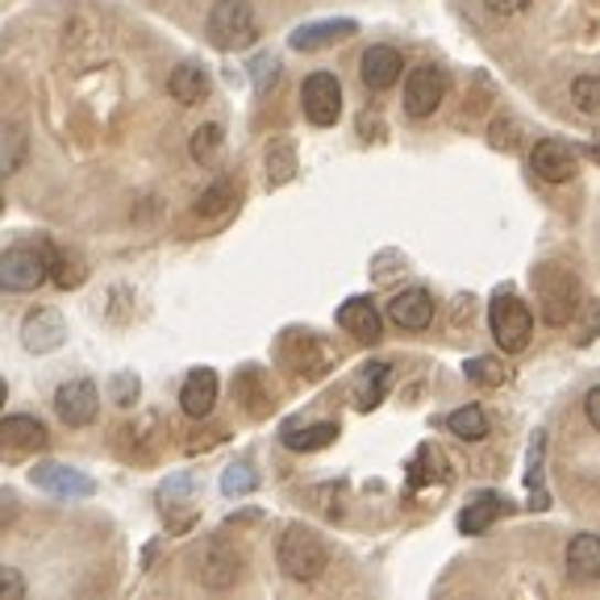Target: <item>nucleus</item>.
Segmentation results:
<instances>
[{
    "label": "nucleus",
    "instance_id": "nucleus-14",
    "mask_svg": "<svg viewBox=\"0 0 600 600\" xmlns=\"http://www.w3.org/2000/svg\"><path fill=\"white\" fill-rule=\"evenodd\" d=\"M388 321L393 325H400V330H426L433 321V297L426 292V288H405V292H396L393 300H388Z\"/></svg>",
    "mask_w": 600,
    "mask_h": 600
},
{
    "label": "nucleus",
    "instance_id": "nucleus-15",
    "mask_svg": "<svg viewBox=\"0 0 600 600\" xmlns=\"http://www.w3.org/2000/svg\"><path fill=\"white\" fill-rule=\"evenodd\" d=\"M196 576H201V583H205V588H234V583H238V576H243V555H238L234 546L213 543L205 550L201 567H196Z\"/></svg>",
    "mask_w": 600,
    "mask_h": 600
},
{
    "label": "nucleus",
    "instance_id": "nucleus-13",
    "mask_svg": "<svg viewBox=\"0 0 600 600\" xmlns=\"http://www.w3.org/2000/svg\"><path fill=\"white\" fill-rule=\"evenodd\" d=\"M67 338V325L58 318L55 309H34L25 325H21V346L34 351V355H46V351H58Z\"/></svg>",
    "mask_w": 600,
    "mask_h": 600
},
{
    "label": "nucleus",
    "instance_id": "nucleus-35",
    "mask_svg": "<svg viewBox=\"0 0 600 600\" xmlns=\"http://www.w3.org/2000/svg\"><path fill=\"white\" fill-rule=\"evenodd\" d=\"M25 597V580L13 567H0V600H21Z\"/></svg>",
    "mask_w": 600,
    "mask_h": 600
},
{
    "label": "nucleus",
    "instance_id": "nucleus-41",
    "mask_svg": "<svg viewBox=\"0 0 600 600\" xmlns=\"http://www.w3.org/2000/svg\"><path fill=\"white\" fill-rule=\"evenodd\" d=\"M0 205H4V201H0Z\"/></svg>",
    "mask_w": 600,
    "mask_h": 600
},
{
    "label": "nucleus",
    "instance_id": "nucleus-12",
    "mask_svg": "<svg viewBox=\"0 0 600 600\" xmlns=\"http://www.w3.org/2000/svg\"><path fill=\"white\" fill-rule=\"evenodd\" d=\"M46 442H51V433L30 413H13V417L0 421V450L4 454H34V450H46Z\"/></svg>",
    "mask_w": 600,
    "mask_h": 600
},
{
    "label": "nucleus",
    "instance_id": "nucleus-33",
    "mask_svg": "<svg viewBox=\"0 0 600 600\" xmlns=\"http://www.w3.org/2000/svg\"><path fill=\"white\" fill-rule=\"evenodd\" d=\"M468 379H471V384H484V388H496V384H505V372H501L492 358H471Z\"/></svg>",
    "mask_w": 600,
    "mask_h": 600
},
{
    "label": "nucleus",
    "instance_id": "nucleus-16",
    "mask_svg": "<svg viewBox=\"0 0 600 600\" xmlns=\"http://www.w3.org/2000/svg\"><path fill=\"white\" fill-rule=\"evenodd\" d=\"M351 34H358V21L351 18H330V21H313V25H300L292 30V51H325L334 42H346Z\"/></svg>",
    "mask_w": 600,
    "mask_h": 600
},
{
    "label": "nucleus",
    "instance_id": "nucleus-21",
    "mask_svg": "<svg viewBox=\"0 0 600 600\" xmlns=\"http://www.w3.org/2000/svg\"><path fill=\"white\" fill-rule=\"evenodd\" d=\"M42 255H46V276H51L58 288H79V283L88 280V267H84V259H79L75 250L42 246Z\"/></svg>",
    "mask_w": 600,
    "mask_h": 600
},
{
    "label": "nucleus",
    "instance_id": "nucleus-8",
    "mask_svg": "<svg viewBox=\"0 0 600 600\" xmlns=\"http://www.w3.org/2000/svg\"><path fill=\"white\" fill-rule=\"evenodd\" d=\"M529 168L546 184H567L580 171V154H576V147H567L562 138H543V142H534V150H529Z\"/></svg>",
    "mask_w": 600,
    "mask_h": 600
},
{
    "label": "nucleus",
    "instance_id": "nucleus-11",
    "mask_svg": "<svg viewBox=\"0 0 600 600\" xmlns=\"http://www.w3.org/2000/svg\"><path fill=\"white\" fill-rule=\"evenodd\" d=\"M400 72H405V58L396 46H367L363 51V63H358V79L367 93H388L400 84Z\"/></svg>",
    "mask_w": 600,
    "mask_h": 600
},
{
    "label": "nucleus",
    "instance_id": "nucleus-29",
    "mask_svg": "<svg viewBox=\"0 0 600 600\" xmlns=\"http://www.w3.org/2000/svg\"><path fill=\"white\" fill-rule=\"evenodd\" d=\"M234 201H238V188H234V180H217V184H208L205 192H201L196 213H201V217H222Z\"/></svg>",
    "mask_w": 600,
    "mask_h": 600
},
{
    "label": "nucleus",
    "instance_id": "nucleus-3",
    "mask_svg": "<svg viewBox=\"0 0 600 600\" xmlns=\"http://www.w3.org/2000/svg\"><path fill=\"white\" fill-rule=\"evenodd\" d=\"M488 321H492V338L505 355H522L534 338V313L517 292H496L492 297V309H488Z\"/></svg>",
    "mask_w": 600,
    "mask_h": 600
},
{
    "label": "nucleus",
    "instance_id": "nucleus-22",
    "mask_svg": "<svg viewBox=\"0 0 600 600\" xmlns=\"http://www.w3.org/2000/svg\"><path fill=\"white\" fill-rule=\"evenodd\" d=\"M338 433H342L338 430V421H318V426H309V430H297V426L288 421V426H283V447L309 454V450H325Z\"/></svg>",
    "mask_w": 600,
    "mask_h": 600
},
{
    "label": "nucleus",
    "instance_id": "nucleus-24",
    "mask_svg": "<svg viewBox=\"0 0 600 600\" xmlns=\"http://www.w3.org/2000/svg\"><path fill=\"white\" fill-rule=\"evenodd\" d=\"M433 480L447 484V459H442V450L438 447H421L409 463V484L426 488V484H433Z\"/></svg>",
    "mask_w": 600,
    "mask_h": 600
},
{
    "label": "nucleus",
    "instance_id": "nucleus-7",
    "mask_svg": "<svg viewBox=\"0 0 600 600\" xmlns=\"http://www.w3.org/2000/svg\"><path fill=\"white\" fill-rule=\"evenodd\" d=\"M442 96H447V72L442 67H433V63H421V67H413L409 79H405V113L409 117H433V109L442 105Z\"/></svg>",
    "mask_w": 600,
    "mask_h": 600
},
{
    "label": "nucleus",
    "instance_id": "nucleus-27",
    "mask_svg": "<svg viewBox=\"0 0 600 600\" xmlns=\"http://www.w3.org/2000/svg\"><path fill=\"white\" fill-rule=\"evenodd\" d=\"M25 150H30V138L21 126H0V180L25 163Z\"/></svg>",
    "mask_w": 600,
    "mask_h": 600
},
{
    "label": "nucleus",
    "instance_id": "nucleus-6",
    "mask_svg": "<svg viewBox=\"0 0 600 600\" xmlns=\"http://www.w3.org/2000/svg\"><path fill=\"white\" fill-rule=\"evenodd\" d=\"M300 109L304 117L313 121V126H334L338 117H342V84H338L334 72H313L304 79V88H300Z\"/></svg>",
    "mask_w": 600,
    "mask_h": 600
},
{
    "label": "nucleus",
    "instance_id": "nucleus-17",
    "mask_svg": "<svg viewBox=\"0 0 600 600\" xmlns=\"http://www.w3.org/2000/svg\"><path fill=\"white\" fill-rule=\"evenodd\" d=\"M338 325L346 330V334H355L358 342H379L384 334V318H379V309H375L367 297H351L342 309H338Z\"/></svg>",
    "mask_w": 600,
    "mask_h": 600
},
{
    "label": "nucleus",
    "instance_id": "nucleus-36",
    "mask_svg": "<svg viewBox=\"0 0 600 600\" xmlns=\"http://www.w3.org/2000/svg\"><path fill=\"white\" fill-rule=\"evenodd\" d=\"M133 396H138V375H113V400L130 405Z\"/></svg>",
    "mask_w": 600,
    "mask_h": 600
},
{
    "label": "nucleus",
    "instance_id": "nucleus-37",
    "mask_svg": "<svg viewBox=\"0 0 600 600\" xmlns=\"http://www.w3.org/2000/svg\"><path fill=\"white\" fill-rule=\"evenodd\" d=\"M13 522H18V496H13L9 488H0V534Z\"/></svg>",
    "mask_w": 600,
    "mask_h": 600
},
{
    "label": "nucleus",
    "instance_id": "nucleus-1",
    "mask_svg": "<svg viewBox=\"0 0 600 600\" xmlns=\"http://www.w3.org/2000/svg\"><path fill=\"white\" fill-rule=\"evenodd\" d=\"M276 559H280L288 580L309 583V580H321V576H325V567H330V546H325V538H321L318 529H309V525H288L280 534Z\"/></svg>",
    "mask_w": 600,
    "mask_h": 600
},
{
    "label": "nucleus",
    "instance_id": "nucleus-38",
    "mask_svg": "<svg viewBox=\"0 0 600 600\" xmlns=\"http://www.w3.org/2000/svg\"><path fill=\"white\" fill-rule=\"evenodd\" d=\"M583 413H588V426L600 430V388H588V396H583Z\"/></svg>",
    "mask_w": 600,
    "mask_h": 600
},
{
    "label": "nucleus",
    "instance_id": "nucleus-23",
    "mask_svg": "<svg viewBox=\"0 0 600 600\" xmlns=\"http://www.w3.org/2000/svg\"><path fill=\"white\" fill-rule=\"evenodd\" d=\"M501 517V496H492V492H484V496H475V501H468V508L459 513V529L463 534H488V525Z\"/></svg>",
    "mask_w": 600,
    "mask_h": 600
},
{
    "label": "nucleus",
    "instance_id": "nucleus-32",
    "mask_svg": "<svg viewBox=\"0 0 600 600\" xmlns=\"http://www.w3.org/2000/svg\"><path fill=\"white\" fill-rule=\"evenodd\" d=\"M571 100H576V109L580 113L597 117L600 113V79L597 75H580V79L571 84Z\"/></svg>",
    "mask_w": 600,
    "mask_h": 600
},
{
    "label": "nucleus",
    "instance_id": "nucleus-30",
    "mask_svg": "<svg viewBox=\"0 0 600 600\" xmlns=\"http://www.w3.org/2000/svg\"><path fill=\"white\" fill-rule=\"evenodd\" d=\"M297 175V154L292 147H267V188H280Z\"/></svg>",
    "mask_w": 600,
    "mask_h": 600
},
{
    "label": "nucleus",
    "instance_id": "nucleus-9",
    "mask_svg": "<svg viewBox=\"0 0 600 600\" xmlns=\"http://www.w3.org/2000/svg\"><path fill=\"white\" fill-rule=\"evenodd\" d=\"M55 409L67 426H93L96 413H100V393H96L93 379H67L55 393Z\"/></svg>",
    "mask_w": 600,
    "mask_h": 600
},
{
    "label": "nucleus",
    "instance_id": "nucleus-20",
    "mask_svg": "<svg viewBox=\"0 0 600 600\" xmlns=\"http://www.w3.org/2000/svg\"><path fill=\"white\" fill-rule=\"evenodd\" d=\"M567 576L571 580H580V583H588V580H597L600 576V538L597 534H576L571 543H567Z\"/></svg>",
    "mask_w": 600,
    "mask_h": 600
},
{
    "label": "nucleus",
    "instance_id": "nucleus-19",
    "mask_svg": "<svg viewBox=\"0 0 600 600\" xmlns=\"http://www.w3.org/2000/svg\"><path fill=\"white\" fill-rule=\"evenodd\" d=\"M168 93L180 100V105H201L213 93V75L201 67V63H180L175 72L168 75Z\"/></svg>",
    "mask_w": 600,
    "mask_h": 600
},
{
    "label": "nucleus",
    "instance_id": "nucleus-4",
    "mask_svg": "<svg viewBox=\"0 0 600 600\" xmlns=\"http://www.w3.org/2000/svg\"><path fill=\"white\" fill-rule=\"evenodd\" d=\"M259 38V21L250 0H217L208 13V42L217 51H246Z\"/></svg>",
    "mask_w": 600,
    "mask_h": 600
},
{
    "label": "nucleus",
    "instance_id": "nucleus-26",
    "mask_svg": "<svg viewBox=\"0 0 600 600\" xmlns=\"http://www.w3.org/2000/svg\"><path fill=\"white\" fill-rule=\"evenodd\" d=\"M388 379H393L388 363H367V372H363V379H358V393H355L358 409L372 413L375 405L384 400V393H388Z\"/></svg>",
    "mask_w": 600,
    "mask_h": 600
},
{
    "label": "nucleus",
    "instance_id": "nucleus-18",
    "mask_svg": "<svg viewBox=\"0 0 600 600\" xmlns=\"http://www.w3.org/2000/svg\"><path fill=\"white\" fill-rule=\"evenodd\" d=\"M180 405H184L188 417H208L213 405H217V372H208V367H196V372L184 379V388H180Z\"/></svg>",
    "mask_w": 600,
    "mask_h": 600
},
{
    "label": "nucleus",
    "instance_id": "nucleus-34",
    "mask_svg": "<svg viewBox=\"0 0 600 600\" xmlns=\"http://www.w3.org/2000/svg\"><path fill=\"white\" fill-rule=\"evenodd\" d=\"M250 67H255V93H267V88L276 84V75H280V58H276V55H259L255 63H250Z\"/></svg>",
    "mask_w": 600,
    "mask_h": 600
},
{
    "label": "nucleus",
    "instance_id": "nucleus-5",
    "mask_svg": "<svg viewBox=\"0 0 600 600\" xmlns=\"http://www.w3.org/2000/svg\"><path fill=\"white\" fill-rule=\"evenodd\" d=\"M46 280L42 246H9L0 250V292H34Z\"/></svg>",
    "mask_w": 600,
    "mask_h": 600
},
{
    "label": "nucleus",
    "instance_id": "nucleus-2",
    "mask_svg": "<svg viewBox=\"0 0 600 600\" xmlns=\"http://www.w3.org/2000/svg\"><path fill=\"white\" fill-rule=\"evenodd\" d=\"M580 300L583 292L571 267H562V262L538 267V304H543V318L550 325H567V321L580 313Z\"/></svg>",
    "mask_w": 600,
    "mask_h": 600
},
{
    "label": "nucleus",
    "instance_id": "nucleus-40",
    "mask_svg": "<svg viewBox=\"0 0 600 600\" xmlns=\"http://www.w3.org/2000/svg\"><path fill=\"white\" fill-rule=\"evenodd\" d=\"M4 400H9V384L0 379V409H4Z\"/></svg>",
    "mask_w": 600,
    "mask_h": 600
},
{
    "label": "nucleus",
    "instance_id": "nucleus-39",
    "mask_svg": "<svg viewBox=\"0 0 600 600\" xmlns=\"http://www.w3.org/2000/svg\"><path fill=\"white\" fill-rule=\"evenodd\" d=\"M492 13H501V18H513V13H522L529 0H484Z\"/></svg>",
    "mask_w": 600,
    "mask_h": 600
},
{
    "label": "nucleus",
    "instance_id": "nucleus-10",
    "mask_svg": "<svg viewBox=\"0 0 600 600\" xmlns=\"http://www.w3.org/2000/svg\"><path fill=\"white\" fill-rule=\"evenodd\" d=\"M30 480H34V488L51 492V496H63V501H79V496H93L96 492L93 475L67 468V463H38L30 471Z\"/></svg>",
    "mask_w": 600,
    "mask_h": 600
},
{
    "label": "nucleus",
    "instance_id": "nucleus-31",
    "mask_svg": "<svg viewBox=\"0 0 600 600\" xmlns=\"http://www.w3.org/2000/svg\"><path fill=\"white\" fill-rule=\"evenodd\" d=\"M255 488H259V471L250 468V463H234V468H225V475H222L225 496H246V492H255Z\"/></svg>",
    "mask_w": 600,
    "mask_h": 600
},
{
    "label": "nucleus",
    "instance_id": "nucleus-28",
    "mask_svg": "<svg viewBox=\"0 0 600 600\" xmlns=\"http://www.w3.org/2000/svg\"><path fill=\"white\" fill-rule=\"evenodd\" d=\"M225 147V133L217 121H208V126H201V130H192V142H188V154L196 159V163H213L217 154H222Z\"/></svg>",
    "mask_w": 600,
    "mask_h": 600
},
{
    "label": "nucleus",
    "instance_id": "nucleus-25",
    "mask_svg": "<svg viewBox=\"0 0 600 600\" xmlns=\"http://www.w3.org/2000/svg\"><path fill=\"white\" fill-rule=\"evenodd\" d=\"M447 430L459 438V442H484L488 438V417L480 405H463V409L447 413Z\"/></svg>",
    "mask_w": 600,
    "mask_h": 600
}]
</instances>
